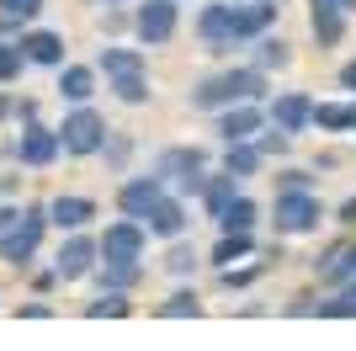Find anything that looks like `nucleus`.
<instances>
[{
  "label": "nucleus",
  "instance_id": "1",
  "mask_svg": "<svg viewBox=\"0 0 356 351\" xmlns=\"http://www.w3.org/2000/svg\"><path fill=\"white\" fill-rule=\"evenodd\" d=\"M149 171L160 176L176 197L197 203V197H202V187H208V176H213V155H208L202 144H165L160 155L149 160Z\"/></svg>",
  "mask_w": 356,
  "mask_h": 351
},
{
  "label": "nucleus",
  "instance_id": "2",
  "mask_svg": "<svg viewBox=\"0 0 356 351\" xmlns=\"http://www.w3.org/2000/svg\"><path fill=\"white\" fill-rule=\"evenodd\" d=\"M266 224H271V234H282V240H309V234H319L330 224V203L319 192H271Z\"/></svg>",
  "mask_w": 356,
  "mask_h": 351
},
{
  "label": "nucleus",
  "instance_id": "3",
  "mask_svg": "<svg viewBox=\"0 0 356 351\" xmlns=\"http://www.w3.org/2000/svg\"><path fill=\"white\" fill-rule=\"evenodd\" d=\"M48 229H54V224H48V203H27V208H22V219L0 234V261L11 266V272H32V261H38Z\"/></svg>",
  "mask_w": 356,
  "mask_h": 351
},
{
  "label": "nucleus",
  "instance_id": "4",
  "mask_svg": "<svg viewBox=\"0 0 356 351\" xmlns=\"http://www.w3.org/2000/svg\"><path fill=\"white\" fill-rule=\"evenodd\" d=\"M192 32H197V43H202L208 58L245 54V43H239V32H234V0H202L197 16H192Z\"/></svg>",
  "mask_w": 356,
  "mask_h": 351
},
{
  "label": "nucleus",
  "instance_id": "5",
  "mask_svg": "<svg viewBox=\"0 0 356 351\" xmlns=\"http://www.w3.org/2000/svg\"><path fill=\"white\" fill-rule=\"evenodd\" d=\"M59 144H64V155H70V160H96V155H102V144H106V117L96 112L90 102L70 107V112H64V123H59Z\"/></svg>",
  "mask_w": 356,
  "mask_h": 351
},
{
  "label": "nucleus",
  "instance_id": "6",
  "mask_svg": "<svg viewBox=\"0 0 356 351\" xmlns=\"http://www.w3.org/2000/svg\"><path fill=\"white\" fill-rule=\"evenodd\" d=\"M181 6L186 0H138L134 6V43L138 48H165L181 32Z\"/></svg>",
  "mask_w": 356,
  "mask_h": 351
},
{
  "label": "nucleus",
  "instance_id": "7",
  "mask_svg": "<svg viewBox=\"0 0 356 351\" xmlns=\"http://www.w3.org/2000/svg\"><path fill=\"white\" fill-rule=\"evenodd\" d=\"M6 155H11L22 171H48V165L64 155L59 128H48L43 117H38V123H22V133H16V139H6Z\"/></svg>",
  "mask_w": 356,
  "mask_h": 351
},
{
  "label": "nucleus",
  "instance_id": "8",
  "mask_svg": "<svg viewBox=\"0 0 356 351\" xmlns=\"http://www.w3.org/2000/svg\"><path fill=\"white\" fill-rule=\"evenodd\" d=\"M102 266V240L90 229H70L59 240V250H54V272H59V282L70 288V282H90V272Z\"/></svg>",
  "mask_w": 356,
  "mask_h": 351
},
{
  "label": "nucleus",
  "instance_id": "9",
  "mask_svg": "<svg viewBox=\"0 0 356 351\" xmlns=\"http://www.w3.org/2000/svg\"><path fill=\"white\" fill-rule=\"evenodd\" d=\"M96 240H102V261H134V266H144V256H149V229L138 219H122V213L112 224H102Z\"/></svg>",
  "mask_w": 356,
  "mask_h": 351
},
{
  "label": "nucleus",
  "instance_id": "10",
  "mask_svg": "<svg viewBox=\"0 0 356 351\" xmlns=\"http://www.w3.org/2000/svg\"><path fill=\"white\" fill-rule=\"evenodd\" d=\"M266 102H229L223 112H213V139L218 144H239V139H255L266 128Z\"/></svg>",
  "mask_w": 356,
  "mask_h": 351
},
{
  "label": "nucleus",
  "instance_id": "11",
  "mask_svg": "<svg viewBox=\"0 0 356 351\" xmlns=\"http://www.w3.org/2000/svg\"><path fill=\"white\" fill-rule=\"evenodd\" d=\"M266 117L282 133L303 139V133H314V96H309V91H271V96H266Z\"/></svg>",
  "mask_w": 356,
  "mask_h": 351
},
{
  "label": "nucleus",
  "instance_id": "12",
  "mask_svg": "<svg viewBox=\"0 0 356 351\" xmlns=\"http://www.w3.org/2000/svg\"><path fill=\"white\" fill-rule=\"evenodd\" d=\"M351 32V11H341L335 0H309V38L319 54H335Z\"/></svg>",
  "mask_w": 356,
  "mask_h": 351
},
{
  "label": "nucleus",
  "instance_id": "13",
  "mask_svg": "<svg viewBox=\"0 0 356 351\" xmlns=\"http://www.w3.org/2000/svg\"><path fill=\"white\" fill-rule=\"evenodd\" d=\"M144 229H149V240H181V234H192V203L186 197H176V192H165L160 203L149 208V219H144Z\"/></svg>",
  "mask_w": 356,
  "mask_h": 351
},
{
  "label": "nucleus",
  "instance_id": "14",
  "mask_svg": "<svg viewBox=\"0 0 356 351\" xmlns=\"http://www.w3.org/2000/svg\"><path fill=\"white\" fill-rule=\"evenodd\" d=\"M165 192H170V187H165L154 171H144V176H122V187H118V213H122V219H138V224H144V219H149V208L160 203Z\"/></svg>",
  "mask_w": 356,
  "mask_h": 351
},
{
  "label": "nucleus",
  "instance_id": "15",
  "mask_svg": "<svg viewBox=\"0 0 356 351\" xmlns=\"http://www.w3.org/2000/svg\"><path fill=\"white\" fill-rule=\"evenodd\" d=\"M96 219H102V203H96V197H86V192H59V197H48V224H54L59 234L90 229Z\"/></svg>",
  "mask_w": 356,
  "mask_h": 351
},
{
  "label": "nucleus",
  "instance_id": "16",
  "mask_svg": "<svg viewBox=\"0 0 356 351\" xmlns=\"http://www.w3.org/2000/svg\"><path fill=\"white\" fill-rule=\"evenodd\" d=\"M22 54H27L32 70H64L70 64V43L54 27H27L22 32Z\"/></svg>",
  "mask_w": 356,
  "mask_h": 351
},
{
  "label": "nucleus",
  "instance_id": "17",
  "mask_svg": "<svg viewBox=\"0 0 356 351\" xmlns=\"http://www.w3.org/2000/svg\"><path fill=\"white\" fill-rule=\"evenodd\" d=\"M223 86H229V96H234V102H266L271 96V75L261 70V64H250V58H229V64H223Z\"/></svg>",
  "mask_w": 356,
  "mask_h": 351
},
{
  "label": "nucleus",
  "instance_id": "18",
  "mask_svg": "<svg viewBox=\"0 0 356 351\" xmlns=\"http://www.w3.org/2000/svg\"><path fill=\"white\" fill-rule=\"evenodd\" d=\"M202 266H208V250H197L192 234H181V240H165V250H160V272H165V277L192 282Z\"/></svg>",
  "mask_w": 356,
  "mask_h": 351
},
{
  "label": "nucleus",
  "instance_id": "19",
  "mask_svg": "<svg viewBox=\"0 0 356 351\" xmlns=\"http://www.w3.org/2000/svg\"><path fill=\"white\" fill-rule=\"evenodd\" d=\"M266 155H261V144L255 139H239V144H218V171H229L234 181H245L250 187L255 176H266Z\"/></svg>",
  "mask_w": 356,
  "mask_h": 351
},
{
  "label": "nucleus",
  "instance_id": "20",
  "mask_svg": "<svg viewBox=\"0 0 356 351\" xmlns=\"http://www.w3.org/2000/svg\"><path fill=\"white\" fill-rule=\"evenodd\" d=\"M245 58H250V64H261L266 75H287V70L298 64L293 43H287V38H282L277 27H271V32H261V38H255V43L245 48Z\"/></svg>",
  "mask_w": 356,
  "mask_h": 351
},
{
  "label": "nucleus",
  "instance_id": "21",
  "mask_svg": "<svg viewBox=\"0 0 356 351\" xmlns=\"http://www.w3.org/2000/svg\"><path fill=\"white\" fill-rule=\"evenodd\" d=\"M250 256H261V234L218 229V240H213V250H208V266L218 272V266H239V261H250Z\"/></svg>",
  "mask_w": 356,
  "mask_h": 351
},
{
  "label": "nucleus",
  "instance_id": "22",
  "mask_svg": "<svg viewBox=\"0 0 356 351\" xmlns=\"http://www.w3.org/2000/svg\"><path fill=\"white\" fill-rule=\"evenodd\" d=\"M96 64H64V70H54V91H59V102L64 107H80V102H90V96H96Z\"/></svg>",
  "mask_w": 356,
  "mask_h": 351
},
{
  "label": "nucleus",
  "instance_id": "23",
  "mask_svg": "<svg viewBox=\"0 0 356 351\" xmlns=\"http://www.w3.org/2000/svg\"><path fill=\"white\" fill-rule=\"evenodd\" d=\"M277 266L266 261V256H250V261H239V266H218L213 272V282H218V292H250L261 277H271Z\"/></svg>",
  "mask_w": 356,
  "mask_h": 351
},
{
  "label": "nucleus",
  "instance_id": "24",
  "mask_svg": "<svg viewBox=\"0 0 356 351\" xmlns=\"http://www.w3.org/2000/svg\"><path fill=\"white\" fill-rule=\"evenodd\" d=\"M149 266H134V261H102L96 272H90V288L96 292H134L138 282H144Z\"/></svg>",
  "mask_w": 356,
  "mask_h": 351
},
{
  "label": "nucleus",
  "instance_id": "25",
  "mask_svg": "<svg viewBox=\"0 0 356 351\" xmlns=\"http://www.w3.org/2000/svg\"><path fill=\"white\" fill-rule=\"evenodd\" d=\"M234 102L229 96V86H223V70H213V75H202V80H192V91H186V107L192 112H223V107Z\"/></svg>",
  "mask_w": 356,
  "mask_h": 351
},
{
  "label": "nucleus",
  "instance_id": "26",
  "mask_svg": "<svg viewBox=\"0 0 356 351\" xmlns=\"http://www.w3.org/2000/svg\"><path fill=\"white\" fill-rule=\"evenodd\" d=\"M202 309H208V304H202V292H197L192 282H176V288L154 304V314H160V320H197Z\"/></svg>",
  "mask_w": 356,
  "mask_h": 351
},
{
  "label": "nucleus",
  "instance_id": "27",
  "mask_svg": "<svg viewBox=\"0 0 356 351\" xmlns=\"http://www.w3.org/2000/svg\"><path fill=\"white\" fill-rule=\"evenodd\" d=\"M261 219H266V208L255 203L250 192H239V197H234L229 208H223V213H218L213 224H218V229H245V234H261Z\"/></svg>",
  "mask_w": 356,
  "mask_h": 351
},
{
  "label": "nucleus",
  "instance_id": "28",
  "mask_svg": "<svg viewBox=\"0 0 356 351\" xmlns=\"http://www.w3.org/2000/svg\"><path fill=\"white\" fill-rule=\"evenodd\" d=\"M239 192H245V181H234L229 171H218V165H213V176H208V187H202V197H197V203H202V213H208V219H218V213L234 203Z\"/></svg>",
  "mask_w": 356,
  "mask_h": 351
},
{
  "label": "nucleus",
  "instance_id": "29",
  "mask_svg": "<svg viewBox=\"0 0 356 351\" xmlns=\"http://www.w3.org/2000/svg\"><path fill=\"white\" fill-rule=\"evenodd\" d=\"M96 70L112 80V75H134V70H149V58H144V48H134V43H106L102 54H96Z\"/></svg>",
  "mask_w": 356,
  "mask_h": 351
},
{
  "label": "nucleus",
  "instance_id": "30",
  "mask_svg": "<svg viewBox=\"0 0 356 351\" xmlns=\"http://www.w3.org/2000/svg\"><path fill=\"white\" fill-rule=\"evenodd\" d=\"M134 149H138V139H134L128 128H106V144H102V155H96V160H102L112 176H128V165H134Z\"/></svg>",
  "mask_w": 356,
  "mask_h": 351
},
{
  "label": "nucleus",
  "instance_id": "31",
  "mask_svg": "<svg viewBox=\"0 0 356 351\" xmlns=\"http://www.w3.org/2000/svg\"><path fill=\"white\" fill-rule=\"evenodd\" d=\"M106 91L118 96L122 107H149L154 102V86H149V70H134V75H112Z\"/></svg>",
  "mask_w": 356,
  "mask_h": 351
},
{
  "label": "nucleus",
  "instance_id": "32",
  "mask_svg": "<svg viewBox=\"0 0 356 351\" xmlns=\"http://www.w3.org/2000/svg\"><path fill=\"white\" fill-rule=\"evenodd\" d=\"M80 314H86V320H128V314H134V292H96Z\"/></svg>",
  "mask_w": 356,
  "mask_h": 351
},
{
  "label": "nucleus",
  "instance_id": "33",
  "mask_svg": "<svg viewBox=\"0 0 356 351\" xmlns=\"http://www.w3.org/2000/svg\"><path fill=\"white\" fill-rule=\"evenodd\" d=\"M314 133L346 139V96H335V102H319V96H314Z\"/></svg>",
  "mask_w": 356,
  "mask_h": 351
},
{
  "label": "nucleus",
  "instance_id": "34",
  "mask_svg": "<svg viewBox=\"0 0 356 351\" xmlns=\"http://www.w3.org/2000/svg\"><path fill=\"white\" fill-rule=\"evenodd\" d=\"M271 187H277V192H319V171H314V165L282 160V165H277V176H271Z\"/></svg>",
  "mask_w": 356,
  "mask_h": 351
},
{
  "label": "nucleus",
  "instance_id": "35",
  "mask_svg": "<svg viewBox=\"0 0 356 351\" xmlns=\"http://www.w3.org/2000/svg\"><path fill=\"white\" fill-rule=\"evenodd\" d=\"M314 282H319V288H325V292H335V288H351V282H356V234H351V240H346L341 261L330 266L325 277H314Z\"/></svg>",
  "mask_w": 356,
  "mask_h": 351
},
{
  "label": "nucleus",
  "instance_id": "36",
  "mask_svg": "<svg viewBox=\"0 0 356 351\" xmlns=\"http://www.w3.org/2000/svg\"><path fill=\"white\" fill-rule=\"evenodd\" d=\"M27 54H22V38H0V86H16L27 75Z\"/></svg>",
  "mask_w": 356,
  "mask_h": 351
},
{
  "label": "nucleus",
  "instance_id": "37",
  "mask_svg": "<svg viewBox=\"0 0 356 351\" xmlns=\"http://www.w3.org/2000/svg\"><path fill=\"white\" fill-rule=\"evenodd\" d=\"M319 298H325L319 282H314V288H298V292H287L282 314H287V320H319Z\"/></svg>",
  "mask_w": 356,
  "mask_h": 351
},
{
  "label": "nucleus",
  "instance_id": "38",
  "mask_svg": "<svg viewBox=\"0 0 356 351\" xmlns=\"http://www.w3.org/2000/svg\"><path fill=\"white\" fill-rule=\"evenodd\" d=\"M96 27H102V38H122V32H128V38H134V6H96Z\"/></svg>",
  "mask_w": 356,
  "mask_h": 351
},
{
  "label": "nucleus",
  "instance_id": "39",
  "mask_svg": "<svg viewBox=\"0 0 356 351\" xmlns=\"http://www.w3.org/2000/svg\"><path fill=\"white\" fill-rule=\"evenodd\" d=\"M255 144H261L266 160H287V155H293V133H282L277 123H266V128L255 133Z\"/></svg>",
  "mask_w": 356,
  "mask_h": 351
},
{
  "label": "nucleus",
  "instance_id": "40",
  "mask_svg": "<svg viewBox=\"0 0 356 351\" xmlns=\"http://www.w3.org/2000/svg\"><path fill=\"white\" fill-rule=\"evenodd\" d=\"M346 240H351V234H335V240H330V245L325 250H314V256H309V272H314V277H325V272H330V266H335V261H341V250H346Z\"/></svg>",
  "mask_w": 356,
  "mask_h": 351
},
{
  "label": "nucleus",
  "instance_id": "41",
  "mask_svg": "<svg viewBox=\"0 0 356 351\" xmlns=\"http://www.w3.org/2000/svg\"><path fill=\"white\" fill-rule=\"evenodd\" d=\"M330 224H335V229H346V234H356V192L330 208Z\"/></svg>",
  "mask_w": 356,
  "mask_h": 351
},
{
  "label": "nucleus",
  "instance_id": "42",
  "mask_svg": "<svg viewBox=\"0 0 356 351\" xmlns=\"http://www.w3.org/2000/svg\"><path fill=\"white\" fill-rule=\"evenodd\" d=\"M43 6H48V0H0V11H11L16 22H38Z\"/></svg>",
  "mask_w": 356,
  "mask_h": 351
},
{
  "label": "nucleus",
  "instance_id": "43",
  "mask_svg": "<svg viewBox=\"0 0 356 351\" xmlns=\"http://www.w3.org/2000/svg\"><path fill=\"white\" fill-rule=\"evenodd\" d=\"M54 314H59V309L48 304L43 292H38V298H27V304H16V320H54Z\"/></svg>",
  "mask_w": 356,
  "mask_h": 351
},
{
  "label": "nucleus",
  "instance_id": "44",
  "mask_svg": "<svg viewBox=\"0 0 356 351\" xmlns=\"http://www.w3.org/2000/svg\"><path fill=\"white\" fill-rule=\"evenodd\" d=\"M341 160H346V155H341V149H314V171H319V176H335V171H341Z\"/></svg>",
  "mask_w": 356,
  "mask_h": 351
},
{
  "label": "nucleus",
  "instance_id": "45",
  "mask_svg": "<svg viewBox=\"0 0 356 351\" xmlns=\"http://www.w3.org/2000/svg\"><path fill=\"white\" fill-rule=\"evenodd\" d=\"M38 117H43V107L32 102V96H16V112H11L16 128H22V123H38Z\"/></svg>",
  "mask_w": 356,
  "mask_h": 351
},
{
  "label": "nucleus",
  "instance_id": "46",
  "mask_svg": "<svg viewBox=\"0 0 356 351\" xmlns=\"http://www.w3.org/2000/svg\"><path fill=\"white\" fill-rule=\"evenodd\" d=\"M54 288H64V282H59V272H54V261H48L43 272H32V292H43V298H48Z\"/></svg>",
  "mask_w": 356,
  "mask_h": 351
},
{
  "label": "nucleus",
  "instance_id": "47",
  "mask_svg": "<svg viewBox=\"0 0 356 351\" xmlns=\"http://www.w3.org/2000/svg\"><path fill=\"white\" fill-rule=\"evenodd\" d=\"M335 86L346 91V96H356V54L341 58V70H335Z\"/></svg>",
  "mask_w": 356,
  "mask_h": 351
},
{
  "label": "nucleus",
  "instance_id": "48",
  "mask_svg": "<svg viewBox=\"0 0 356 351\" xmlns=\"http://www.w3.org/2000/svg\"><path fill=\"white\" fill-rule=\"evenodd\" d=\"M27 27H32V22H16L11 11H0V38H22Z\"/></svg>",
  "mask_w": 356,
  "mask_h": 351
},
{
  "label": "nucleus",
  "instance_id": "49",
  "mask_svg": "<svg viewBox=\"0 0 356 351\" xmlns=\"http://www.w3.org/2000/svg\"><path fill=\"white\" fill-rule=\"evenodd\" d=\"M16 219H22V208H16V203H11V197H0V234L11 229V224H16Z\"/></svg>",
  "mask_w": 356,
  "mask_h": 351
},
{
  "label": "nucleus",
  "instance_id": "50",
  "mask_svg": "<svg viewBox=\"0 0 356 351\" xmlns=\"http://www.w3.org/2000/svg\"><path fill=\"white\" fill-rule=\"evenodd\" d=\"M16 192H22V176H0V197H11V203H16Z\"/></svg>",
  "mask_w": 356,
  "mask_h": 351
},
{
  "label": "nucleus",
  "instance_id": "51",
  "mask_svg": "<svg viewBox=\"0 0 356 351\" xmlns=\"http://www.w3.org/2000/svg\"><path fill=\"white\" fill-rule=\"evenodd\" d=\"M11 112H16V96H11V91H0V123H11Z\"/></svg>",
  "mask_w": 356,
  "mask_h": 351
},
{
  "label": "nucleus",
  "instance_id": "52",
  "mask_svg": "<svg viewBox=\"0 0 356 351\" xmlns=\"http://www.w3.org/2000/svg\"><path fill=\"white\" fill-rule=\"evenodd\" d=\"M346 133L356 139V96H346Z\"/></svg>",
  "mask_w": 356,
  "mask_h": 351
},
{
  "label": "nucleus",
  "instance_id": "53",
  "mask_svg": "<svg viewBox=\"0 0 356 351\" xmlns=\"http://www.w3.org/2000/svg\"><path fill=\"white\" fill-rule=\"evenodd\" d=\"M86 6H134V0H86Z\"/></svg>",
  "mask_w": 356,
  "mask_h": 351
},
{
  "label": "nucleus",
  "instance_id": "54",
  "mask_svg": "<svg viewBox=\"0 0 356 351\" xmlns=\"http://www.w3.org/2000/svg\"><path fill=\"white\" fill-rule=\"evenodd\" d=\"M335 6H341V11H351V16H356V0H335Z\"/></svg>",
  "mask_w": 356,
  "mask_h": 351
},
{
  "label": "nucleus",
  "instance_id": "55",
  "mask_svg": "<svg viewBox=\"0 0 356 351\" xmlns=\"http://www.w3.org/2000/svg\"><path fill=\"white\" fill-rule=\"evenodd\" d=\"M192 6H197V0H192Z\"/></svg>",
  "mask_w": 356,
  "mask_h": 351
},
{
  "label": "nucleus",
  "instance_id": "56",
  "mask_svg": "<svg viewBox=\"0 0 356 351\" xmlns=\"http://www.w3.org/2000/svg\"><path fill=\"white\" fill-rule=\"evenodd\" d=\"M351 160H356V155H351Z\"/></svg>",
  "mask_w": 356,
  "mask_h": 351
}]
</instances>
